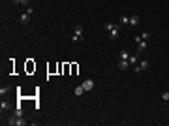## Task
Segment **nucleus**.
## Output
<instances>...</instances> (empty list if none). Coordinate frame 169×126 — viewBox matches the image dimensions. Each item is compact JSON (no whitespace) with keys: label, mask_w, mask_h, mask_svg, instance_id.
<instances>
[{"label":"nucleus","mask_w":169,"mask_h":126,"mask_svg":"<svg viewBox=\"0 0 169 126\" xmlns=\"http://www.w3.org/2000/svg\"><path fill=\"white\" fill-rule=\"evenodd\" d=\"M84 92H86V90L83 89V85H79V87H75V90H73V94L77 96V98H79V96H83Z\"/></svg>","instance_id":"nucleus-11"},{"label":"nucleus","mask_w":169,"mask_h":126,"mask_svg":"<svg viewBox=\"0 0 169 126\" xmlns=\"http://www.w3.org/2000/svg\"><path fill=\"white\" fill-rule=\"evenodd\" d=\"M118 57H120L122 60H128V59H130V53H128L126 49H122V51H120V55H118Z\"/></svg>","instance_id":"nucleus-13"},{"label":"nucleus","mask_w":169,"mask_h":126,"mask_svg":"<svg viewBox=\"0 0 169 126\" xmlns=\"http://www.w3.org/2000/svg\"><path fill=\"white\" fill-rule=\"evenodd\" d=\"M118 25H120V27L130 25V15H122V17H120V21H118Z\"/></svg>","instance_id":"nucleus-10"},{"label":"nucleus","mask_w":169,"mask_h":126,"mask_svg":"<svg viewBox=\"0 0 169 126\" xmlns=\"http://www.w3.org/2000/svg\"><path fill=\"white\" fill-rule=\"evenodd\" d=\"M83 89H84V90H92V89H94V81H92V79L83 81Z\"/></svg>","instance_id":"nucleus-7"},{"label":"nucleus","mask_w":169,"mask_h":126,"mask_svg":"<svg viewBox=\"0 0 169 126\" xmlns=\"http://www.w3.org/2000/svg\"><path fill=\"white\" fill-rule=\"evenodd\" d=\"M147 47H148L147 40H137V49H139V53H145V51H147Z\"/></svg>","instance_id":"nucleus-5"},{"label":"nucleus","mask_w":169,"mask_h":126,"mask_svg":"<svg viewBox=\"0 0 169 126\" xmlns=\"http://www.w3.org/2000/svg\"><path fill=\"white\" fill-rule=\"evenodd\" d=\"M162 100H164V102H167V100H169V92H164V94H162Z\"/></svg>","instance_id":"nucleus-18"},{"label":"nucleus","mask_w":169,"mask_h":126,"mask_svg":"<svg viewBox=\"0 0 169 126\" xmlns=\"http://www.w3.org/2000/svg\"><path fill=\"white\" fill-rule=\"evenodd\" d=\"M83 27L81 25H77L75 28H73V36H71V43H77V41H81L83 40Z\"/></svg>","instance_id":"nucleus-2"},{"label":"nucleus","mask_w":169,"mask_h":126,"mask_svg":"<svg viewBox=\"0 0 169 126\" xmlns=\"http://www.w3.org/2000/svg\"><path fill=\"white\" fill-rule=\"evenodd\" d=\"M128 68H130V62H128V60H122V59L118 60V70H120V72H126Z\"/></svg>","instance_id":"nucleus-6"},{"label":"nucleus","mask_w":169,"mask_h":126,"mask_svg":"<svg viewBox=\"0 0 169 126\" xmlns=\"http://www.w3.org/2000/svg\"><path fill=\"white\" fill-rule=\"evenodd\" d=\"M13 115H15V117H23V107H21V105H17V107H15Z\"/></svg>","instance_id":"nucleus-16"},{"label":"nucleus","mask_w":169,"mask_h":126,"mask_svg":"<svg viewBox=\"0 0 169 126\" xmlns=\"http://www.w3.org/2000/svg\"><path fill=\"white\" fill-rule=\"evenodd\" d=\"M128 62H130V66H135V64L139 62V55H130Z\"/></svg>","instance_id":"nucleus-9"},{"label":"nucleus","mask_w":169,"mask_h":126,"mask_svg":"<svg viewBox=\"0 0 169 126\" xmlns=\"http://www.w3.org/2000/svg\"><path fill=\"white\" fill-rule=\"evenodd\" d=\"M30 15H32V13H28L27 9H25V11L19 15V21H21V25H28V23H30Z\"/></svg>","instance_id":"nucleus-3"},{"label":"nucleus","mask_w":169,"mask_h":126,"mask_svg":"<svg viewBox=\"0 0 169 126\" xmlns=\"http://www.w3.org/2000/svg\"><path fill=\"white\" fill-rule=\"evenodd\" d=\"M9 90H11V87H9V85H6V87H2V89H0V96H2V98H4V94H8Z\"/></svg>","instance_id":"nucleus-12"},{"label":"nucleus","mask_w":169,"mask_h":126,"mask_svg":"<svg viewBox=\"0 0 169 126\" xmlns=\"http://www.w3.org/2000/svg\"><path fill=\"white\" fill-rule=\"evenodd\" d=\"M148 68H150V60H147V59H145V60H139V62L135 64V68H134V70H135L137 73H143V72H147Z\"/></svg>","instance_id":"nucleus-1"},{"label":"nucleus","mask_w":169,"mask_h":126,"mask_svg":"<svg viewBox=\"0 0 169 126\" xmlns=\"http://www.w3.org/2000/svg\"><path fill=\"white\" fill-rule=\"evenodd\" d=\"M139 25V15H130V27H137Z\"/></svg>","instance_id":"nucleus-8"},{"label":"nucleus","mask_w":169,"mask_h":126,"mask_svg":"<svg viewBox=\"0 0 169 126\" xmlns=\"http://www.w3.org/2000/svg\"><path fill=\"white\" fill-rule=\"evenodd\" d=\"M9 105H11L9 102H4V100H2V104H0V109H2V113H4V111H8V109H9Z\"/></svg>","instance_id":"nucleus-14"},{"label":"nucleus","mask_w":169,"mask_h":126,"mask_svg":"<svg viewBox=\"0 0 169 126\" xmlns=\"http://www.w3.org/2000/svg\"><path fill=\"white\" fill-rule=\"evenodd\" d=\"M13 4H19V6H30V0H13Z\"/></svg>","instance_id":"nucleus-15"},{"label":"nucleus","mask_w":169,"mask_h":126,"mask_svg":"<svg viewBox=\"0 0 169 126\" xmlns=\"http://www.w3.org/2000/svg\"><path fill=\"white\" fill-rule=\"evenodd\" d=\"M120 30H122V27H120V25H116V27L113 28V30H109V38H111V40H118Z\"/></svg>","instance_id":"nucleus-4"},{"label":"nucleus","mask_w":169,"mask_h":126,"mask_svg":"<svg viewBox=\"0 0 169 126\" xmlns=\"http://www.w3.org/2000/svg\"><path fill=\"white\" fill-rule=\"evenodd\" d=\"M115 27H116L115 23H105V25H103V28H105L107 32H109V30H113V28H115Z\"/></svg>","instance_id":"nucleus-17"}]
</instances>
